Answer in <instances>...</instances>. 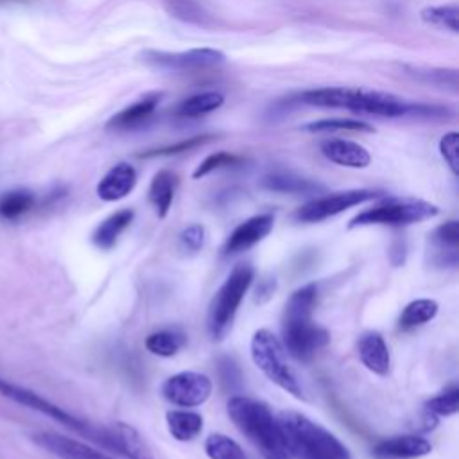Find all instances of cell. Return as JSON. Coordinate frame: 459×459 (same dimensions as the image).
<instances>
[{
    "mask_svg": "<svg viewBox=\"0 0 459 459\" xmlns=\"http://www.w3.org/2000/svg\"><path fill=\"white\" fill-rule=\"evenodd\" d=\"M133 217H134V212L129 208H122L111 213L93 230L91 242L99 249H111L117 244L118 237L129 228V224L133 222Z\"/></svg>",
    "mask_w": 459,
    "mask_h": 459,
    "instance_id": "7402d4cb",
    "label": "cell"
},
{
    "mask_svg": "<svg viewBox=\"0 0 459 459\" xmlns=\"http://www.w3.org/2000/svg\"><path fill=\"white\" fill-rule=\"evenodd\" d=\"M185 333L178 328H163L152 332L145 339V348L158 357H172L185 346Z\"/></svg>",
    "mask_w": 459,
    "mask_h": 459,
    "instance_id": "484cf974",
    "label": "cell"
},
{
    "mask_svg": "<svg viewBox=\"0 0 459 459\" xmlns=\"http://www.w3.org/2000/svg\"><path fill=\"white\" fill-rule=\"evenodd\" d=\"M439 213V208L416 197H387L357 213L348 228L359 226H407L423 222Z\"/></svg>",
    "mask_w": 459,
    "mask_h": 459,
    "instance_id": "8992f818",
    "label": "cell"
},
{
    "mask_svg": "<svg viewBox=\"0 0 459 459\" xmlns=\"http://www.w3.org/2000/svg\"><path fill=\"white\" fill-rule=\"evenodd\" d=\"M32 441L47 450L48 454L59 457V459H115L97 448H93L88 443H82L79 439L57 434V432H50V430H39L34 432Z\"/></svg>",
    "mask_w": 459,
    "mask_h": 459,
    "instance_id": "7c38bea8",
    "label": "cell"
},
{
    "mask_svg": "<svg viewBox=\"0 0 459 459\" xmlns=\"http://www.w3.org/2000/svg\"><path fill=\"white\" fill-rule=\"evenodd\" d=\"M224 104V95L219 91H203V93H195L185 100L179 102L178 106V115L179 117H201L206 113H212L215 109H219Z\"/></svg>",
    "mask_w": 459,
    "mask_h": 459,
    "instance_id": "83f0119b",
    "label": "cell"
},
{
    "mask_svg": "<svg viewBox=\"0 0 459 459\" xmlns=\"http://www.w3.org/2000/svg\"><path fill=\"white\" fill-rule=\"evenodd\" d=\"M425 407L430 414H437V416L455 414L459 407V387L455 384H450L448 387L439 391L436 396L427 400Z\"/></svg>",
    "mask_w": 459,
    "mask_h": 459,
    "instance_id": "d6a6232c",
    "label": "cell"
},
{
    "mask_svg": "<svg viewBox=\"0 0 459 459\" xmlns=\"http://www.w3.org/2000/svg\"><path fill=\"white\" fill-rule=\"evenodd\" d=\"M421 20L425 23L459 32V9L455 5H437L421 9Z\"/></svg>",
    "mask_w": 459,
    "mask_h": 459,
    "instance_id": "1f68e13d",
    "label": "cell"
},
{
    "mask_svg": "<svg viewBox=\"0 0 459 459\" xmlns=\"http://www.w3.org/2000/svg\"><path fill=\"white\" fill-rule=\"evenodd\" d=\"M165 11L185 23L204 25L208 23V13L197 0H163Z\"/></svg>",
    "mask_w": 459,
    "mask_h": 459,
    "instance_id": "f1b7e54d",
    "label": "cell"
},
{
    "mask_svg": "<svg viewBox=\"0 0 459 459\" xmlns=\"http://www.w3.org/2000/svg\"><path fill=\"white\" fill-rule=\"evenodd\" d=\"M432 445L414 434L405 436H391L387 439L378 441L373 446V455L377 459H416L430 454Z\"/></svg>",
    "mask_w": 459,
    "mask_h": 459,
    "instance_id": "2e32d148",
    "label": "cell"
},
{
    "mask_svg": "<svg viewBox=\"0 0 459 459\" xmlns=\"http://www.w3.org/2000/svg\"><path fill=\"white\" fill-rule=\"evenodd\" d=\"M224 54L217 48H190L183 52H163V50H145L142 52V61L152 68L169 72H192L219 66L224 63Z\"/></svg>",
    "mask_w": 459,
    "mask_h": 459,
    "instance_id": "30bf717a",
    "label": "cell"
},
{
    "mask_svg": "<svg viewBox=\"0 0 459 459\" xmlns=\"http://www.w3.org/2000/svg\"><path fill=\"white\" fill-rule=\"evenodd\" d=\"M136 185V170L131 163L120 161L113 165L97 183V195L102 201H120L133 192Z\"/></svg>",
    "mask_w": 459,
    "mask_h": 459,
    "instance_id": "e0dca14e",
    "label": "cell"
},
{
    "mask_svg": "<svg viewBox=\"0 0 459 459\" xmlns=\"http://www.w3.org/2000/svg\"><path fill=\"white\" fill-rule=\"evenodd\" d=\"M262 188L280 194H314L323 190V186L312 179L289 170H271L260 179Z\"/></svg>",
    "mask_w": 459,
    "mask_h": 459,
    "instance_id": "44dd1931",
    "label": "cell"
},
{
    "mask_svg": "<svg viewBox=\"0 0 459 459\" xmlns=\"http://www.w3.org/2000/svg\"><path fill=\"white\" fill-rule=\"evenodd\" d=\"M276 418L296 459H351L339 437L305 414L281 411Z\"/></svg>",
    "mask_w": 459,
    "mask_h": 459,
    "instance_id": "277c9868",
    "label": "cell"
},
{
    "mask_svg": "<svg viewBox=\"0 0 459 459\" xmlns=\"http://www.w3.org/2000/svg\"><path fill=\"white\" fill-rule=\"evenodd\" d=\"M0 394L5 396L7 400L18 403V405H23V407H29L61 425H65L66 429L102 445V434H104V427H95L81 418H77L75 414L68 412L66 409L59 407L57 403L50 402L48 398L41 396L39 393L25 387V385H20V384H14L13 380H7L4 377H0Z\"/></svg>",
    "mask_w": 459,
    "mask_h": 459,
    "instance_id": "52a82bcc",
    "label": "cell"
},
{
    "mask_svg": "<svg viewBox=\"0 0 459 459\" xmlns=\"http://www.w3.org/2000/svg\"><path fill=\"white\" fill-rule=\"evenodd\" d=\"M437 314V303L429 298H420L405 305L398 317V326L402 330H412L432 321Z\"/></svg>",
    "mask_w": 459,
    "mask_h": 459,
    "instance_id": "4316f807",
    "label": "cell"
},
{
    "mask_svg": "<svg viewBox=\"0 0 459 459\" xmlns=\"http://www.w3.org/2000/svg\"><path fill=\"white\" fill-rule=\"evenodd\" d=\"M429 264L434 267H455L459 260V222L446 221L429 235Z\"/></svg>",
    "mask_w": 459,
    "mask_h": 459,
    "instance_id": "4fadbf2b",
    "label": "cell"
},
{
    "mask_svg": "<svg viewBox=\"0 0 459 459\" xmlns=\"http://www.w3.org/2000/svg\"><path fill=\"white\" fill-rule=\"evenodd\" d=\"M255 271L249 264H238L231 269L208 307V332L213 339H222L231 330L237 310L253 281Z\"/></svg>",
    "mask_w": 459,
    "mask_h": 459,
    "instance_id": "5b68a950",
    "label": "cell"
},
{
    "mask_svg": "<svg viewBox=\"0 0 459 459\" xmlns=\"http://www.w3.org/2000/svg\"><path fill=\"white\" fill-rule=\"evenodd\" d=\"M161 394L178 407H197L210 398L212 380L204 373L181 371L163 382Z\"/></svg>",
    "mask_w": 459,
    "mask_h": 459,
    "instance_id": "8fae6325",
    "label": "cell"
},
{
    "mask_svg": "<svg viewBox=\"0 0 459 459\" xmlns=\"http://www.w3.org/2000/svg\"><path fill=\"white\" fill-rule=\"evenodd\" d=\"M228 414L264 459H296L276 414L264 402L240 394L231 396Z\"/></svg>",
    "mask_w": 459,
    "mask_h": 459,
    "instance_id": "7a4b0ae2",
    "label": "cell"
},
{
    "mask_svg": "<svg viewBox=\"0 0 459 459\" xmlns=\"http://www.w3.org/2000/svg\"><path fill=\"white\" fill-rule=\"evenodd\" d=\"M102 446L118 452L127 459H154L152 450L142 437V434L124 421H117L111 427H104Z\"/></svg>",
    "mask_w": 459,
    "mask_h": 459,
    "instance_id": "5bb4252c",
    "label": "cell"
},
{
    "mask_svg": "<svg viewBox=\"0 0 459 459\" xmlns=\"http://www.w3.org/2000/svg\"><path fill=\"white\" fill-rule=\"evenodd\" d=\"M299 102L316 108H339L353 113L382 117V118H445L450 115L446 106L425 104L416 100H407L393 93L362 90V88H344V86H325L305 90L298 97Z\"/></svg>",
    "mask_w": 459,
    "mask_h": 459,
    "instance_id": "6da1fadb",
    "label": "cell"
},
{
    "mask_svg": "<svg viewBox=\"0 0 459 459\" xmlns=\"http://www.w3.org/2000/svg\"><path fill=\"white\" fill-rule=\"evenodd\" d=\"M204 237H206V233L201 224H190L188 228H185L179 233V242H181L183 249L195 253L204 246Z\"/></svg>",
    "mask_w": 459,
    "mask_h": 459,
    "instance_id": "8d00e7d4",
    "label": "cell"
},
{
    "mask_svg": "<svg viewBox=\"0 0 459 459\" xmlns=\"http://www.w3.org/2000/svg\"><path fill=\"white\" fill-rule=\"evenodd\" d=\"M242 161L240 156H235L231 152H224V151H219V152H213V154H208L194 170L192 178L194 179H199V178H204L215 170H221V169H226V167H233V165H238Z\"/></svg>",
    "mask_w": 459,
    "mask_h": 459,
    "instance_id": "836d02e7",
    "label": "cell"
},
{
    "mask_svg": "<svg viewBox=\"0 0 459 459\" xmlns=\"http://www.w3.org/2000/svg\"><path fill=\"white\" fill-rule=\"evenodd\" d=\"M165 420L170 436L178 441H192L203 430V416L194 411H169Z\"/></svg>",
    "mask_w": 459,
    "mask_h": 459,
    "instance_id": "d4e9b609",
    "label": "cell"
},
{
    "mask_svg": "<svg viewBox=\"0 0 459 459\" xmlns=\"http://www.w3.org/2000/svg\"><path fill=\"white\" fill-rule=\"evenodd\" d=\"M457 147H459V134L455 131L445 133L439 140V152L443 156V160L446 161V165L450 167L452 174H459V154H457Z\"/></svg>",
    "mask_w": 459,
    "mask_h": 459,
    "instance_id": "d590c367",
    "label": "cell"
},
{
    "mask_svg": "<svg viewBox=\"0 0 459 459\" xmlns=\"http://www.w3.org/2000/svg\"><path fill=\"white\" fill-rule=\"evenodd\" d=\"M204 452L210 459H247L242 446L226 434H210L204 439Z\"/></svg>",
    "mask_w": 459,
    "mask_h": 459,
    "instance_id": "4dcf8cb0",
    "label": "cell"
},
{
    "mask_svg": "<svg viewBox=\"0 0 459 459\" xmlns=\"http://www.w3.org/2000/svg\"><path fill=\"white\" fill-rule=\"evenodd\" d=\"M178 186V176L170 170H160L154 174L149 185V203L158 217H165L172 206Z\"/></svg>",
    "mask_w": 459,
    "mask_h": 459,
    "instance_id": "603a6c76",
    "label": "cell"
},
{
    "mask_svg": "<svg viewBox=\"0 0 459 459\" xmlns=\"http://www.w3.org/2000/svg\"><path fill=\"white\" fill-rule=\"evenodd\" d=\"M38 204V197L30 188L18 186L0 195V219L18 221L32 212Z\"/></svg>",
    "mask_w": 459,
    "mask_h": 459,
    "instance_id": "cb8c5ba5",
    "label": "cell"
},
{
    "mask_svg": "<svg viewBox=\"0 0 459 459\" xmlns=\"http://www.w3.org/2000/svg\"><path fill=\"white\" fill-rule=\"evenodd\" d=\"M160 100H161V93L160 91H151V93L143 95L142 99H138L136 102H133L131 106H127L122 111L115 113L106 122V127L111 129V131H129V129H134V127L142 126L147 118L152 117V113L160 106Z\"/></svg>",
    "mask_w": 459,
    "mask_h": 459,
    "instance_id": "ac0fdd59",
    "label": "cell"
},
{
    "mask_svg": "<svg viewBox=\"0 0 459 459\" xmlns=\"http://www.w3.org/2000/svg\"><path fill=\"white\" fill-rule=\"evenodd\" d=\"M251 359L255 366L278 387L292 394L294 398H303V389L296 378L292 368L285 359V350L278 337L260 328L251 337Z\"/></svg>",
    "mask_w": 459,
    "mask_h": 459,
    "instance_id": "ba28073f",
    "label": "cell"
},
{
    "mask_svg": "<svg viewBox=\"0 0 459 459\" xmlns=\"http://www.w3.org/2000/svg\"><path fill=\"white\" fill-rule=\"evenodd\" d=\"M18 4V2H25V0H0V4Z\"/></svg>",
    "mask_w": 459,
    "mask_h": 459,
    "instance_id": "74e56055",
    "label": "cell"
},
{
    "mask_svg": "<svg viewBox=\"0 0 459 459\" xmlns=\"http://www.w3.org/2000/svg\"><path fill=\"white\" fill-rule=\"evenodd\" d=\"M301 129L307 133H341V131L371 133L375 131L369 124L355 118H321V120H314L301 126Z\"/></svg>",
    "mask_w": 459,
    "mask_h": 459,
    "instance_id": "f546056e",
    "label": "cell"
},
{
    "mask_svg": "<svg viewBox=\"0 0 459 459\" xmlns=\"http://www.w3.org/2000/svg\"><path fill=\"white\" fill-rule=\"evenodd\" d=\"M319 149L326 160L341 167L364 169L371 163V154L368 152V149L351 140H341V138L325 140L321 142Z\"/></svg>",
    "mask_w": 459,
    "mask_h": 459,
    "instance_id": "d6986e66",
    "label": "cell"
},
{
    "mask_svg": "<svg viewBox=\"0 0 459 459\" xmlns=\"http://www.w3.org/2000/svg\"><path fill=\"white\" fill-rule=\"evenodd\" d=\"M359 357L362 364L375 375H387L391 355L384 337L378 332H366L359 339Z\"/></svg>",
    "mask_w": 459,
    "mask_h": 459,
    "instance_id": "ffe728a7",
    "label": "cell"
},
{
    "mask_svg": "<svg viewBox=\"0 0 459 459\" xmlns=\"http://www.w3.org/2000/svg\"><path fill=\"white\" fill-rule=\"evenodd\" d=\"M316 296L317 289L314 283L303 285L290 294L283 310V344L299 362H308L330 342V333L312 319Z\"/></svg>",
    "mask_w": 459,
    "mask_h": 459,
    "instance_id": "3957f363",
    "label": "cell"
},
{
    "mask_svg": "<svg viewBox=\"0 0 459 459\" xmlns=\"http://www.w3.org/2000/svg\"><path fill=\"white\" fill-rule=\"evenodd\" d=\"M380 195L378 190L371 188H353L344 192H333L328 195L316 197L296 210V219L299 222H321L328 217H333L348 208L359 206Z\"/></svg>",
    "mask_w": 459,
    "mask_h": 459,
    "instance_id": "9c48e42d",
    "label": "cell"
},
{
    "mask_svg": "<svg viewBox=\"0 0 459 459\" xmlns=\"http://www.w3.org/2000/svg\"><path fill=\"white\" fill-rule=\"evenodd\" d=\"M274 226V217L271 213H258L244 222H240L226 238L224 253L226 255H237L242 251H247L260 240H264Z\"/></svg>",
    "mask_w": 459,
    "mask_h": 459,
    "instance_id": "9a60e30c",
    "label": "cell"
},
{
    "mask_svg": "<svg viewBox=\"0 0 459 459\" xmlns=\"http://www.w3.org/2000/svg\"><path fill=\"white\" fill-rule=\"evenodd\" d=\"M213 136L212 134H199V136H192L188 140H181L178 143H170V145H165V147H160V149H151V151H145L142 152L140 156L142 158H154V156H174V154H181L185 151H190L208 140H212Z\"/></svg>",
    "mask_w": 459,
    "mask_h": 459,
    "instance_id": "e575fe53",
    "label": "cell"
}]
</instances>
